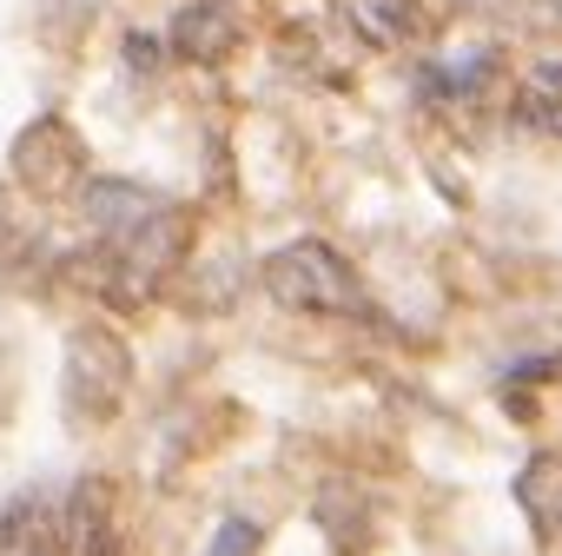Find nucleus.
I'll return each instance as SVG.
<instances>
[{
	"label": "nucleus",
	"instance_id": "nucleus-3",
	"mask_svg": "<svg viewBox=\"0 0 562 556\" xmlns=\"http://www.w3.org/2000/svg\"><path fill=\"white\" fill-rule=\"evenodd\" d=\"M179 252H186V219L166 206L159 219H146L139 232L107 238V292L120 305H146L159 292V279L179 265Z\"/></svg>",
	"mask_w": 562,
	"mask_h": 556
},
{
	"label": "nucleus",
	"instance_id": "nucleus-5",
	"mask_svg": "<svg viewBox=\"0 0 562 556\" xmlns=\"http://www.w3.org/2000/svg\"><path fill=\"white\" fill-rule=\"evenodd\" d=\"M14 166H21V180H34L40 193L87 186V180H79V139H73L60 120H40V126L14 146Z\"/></svg>",
	"mask_w": 562,
	"mask_h": 556
},
{
	"label": "nucleus",
	"instance_id": "nucleus-6",
	"mask_svg": "<svg viewBox=\"0 0 562 556\" xmlns=\"http://www.w3.org/2000/svg\"><path fill=\"white\" fill-rule=\"evenodd\" d=\"M516 510L529 517V530L542 543H562V457L555 450H536L523 470H516Z\"/></svg>",
	"mask_w": 562,
	"mask_h": 556
},
{
	"label": "nucleus",
	"instance_id": "nucleus-13",
	"mask_svg": "<svg viewBox=\"0 0 562 556\" xmlns=\"http://www.w3.org/2000/svg\"><path fill=\"white\" fill-rule=\"evenodd\" d=\"M93 556H120V543H107V549H93Z\"/></svg>",
	"mask_w": 562,
	"mask_h": 556
},
{
	"label": "nucleus",
	"instance_id": "nucleus-10",
	"mask_svg": "<svg viewBox=\"0 0 562 556\" xmlns=\"http://www.w3.org/2000/svg\"><path fill=\"white\" fill-rule=\"evenodd\" d=\"M358 21H364L371 40H404V34H417V8H411V0H358Z\"/></svg>",
	"mask_w": 562,
	"mask_h": 556
},
{
	"label": "nucleus",
	"instance_id": "nucleus-2",
	"mask_svg": "<svg viewBox=\"0 0 562 556\" xmlns=\"http://www.w3.org/2000/svg\"><path fill=\"white\" fill-rule=\"evenodd\" d=\"M265 292H272V305L311 311V318H338V311L358 305L351 265L325 246V238H298V246L272 252V259H265Z\"/></svg>",
	"mask_w": 562,
	"mask_h": 556
},
{
	"label": "nucleus",
	"instance_id": "nucleus-11",
	"mask_svg": "<svg viewBox=\"0 0 562 556\" xmlns=\"http://www.w3.org/2000/svg\"><path fill=\"white\" fill-rule=\"evenodd\" d=\"M259 543H265V530L252 517H225L212 536V556H259Z\"/></svg>",
	"mask_w": 562,
	"mask_h": 556
},
{
	"label": "nucleus",
	"instance_id": "nucleus-8",
	"mask_svg": "<svg viewBox=\"0 0 562 556\" xmlns=\"http://www.w3.org/2000/svg\"><path fill=\"white\" fill-rule=\"evenodd\" d=\"M173 47L186 60H205V66L225 60L238 47V14L225 0H192V8H179V21H173Z\"/></svg>",
	"mask_w": 562,
	"mask_h": 556
},
{
	"label": "nucleus",
	"instance_id": "nucleus-9",
	"mask_svg": "<svg viewBox=\"0 0 562 556\" xmlns=\"http://www.w3.org/2000/svg\"><path fill=\"white\" fill-rule=\"evenodd\" d=\"M516 120L536 126V133H549V139H562V60H555V53L536 60V66L523 73V87H516Z\"/></svg>",
	"mask_w": 562,
	"mask_h": 556
},
{
	"label": "nucleus",
	"instance_id": "nucleus-4",
	"mask_svg": "<svg viewBox=\"0 0 562 556\" xmlns=\"http://www.w3.org/2000/svg\"><path fill=\"white\" fill-rule=\"evenodd\" d=\"M79 212H87V225L100 238H126L146 219L166 212V199L146 193V186H133V180H87V186H79Z\"/></svg>",
	"mask_w": 562,
	"mask_h": 556
},
{
	"label": "nucleus",
	"instance_id": "nucleus-1",
	"mask_svg": "<svg viewBox=\"0 0 562 556\" xmlns=\"http://www.w3.org/2000/svg\"><path fill=\"white\" fill-rule=\"evenodd\" d=\"M126 391H133V351H126V338L107 332V325L73 332V345H66V378H60L66 418H73L79 431H100V424L126 405Z\"/></svg>",
	"mask_w": 562,
	"mask_h": 556
},
{
	"label": "nucleus",
	"instance_id": "nucleus-12",
	"mask_svg": "<svg viewBox=\"0 0 562 556\" xmlns=\"http://www.w3.org/2000/svg\"><path fill=\"white\" fill-rule=\"evenodd\" d=\"M126 60H133L139 73H152V66H159V40H152V34H126Z\"/></svg>",
	"mask_w": 562,
	"mask_h": 556
},
{
	"label": "nucleus",
	"instance_id": "nucleus-7",
	"mask_svg": "<svg viewBox=\"0 0 562 556\" xmlns=\"http://www.w3.org/2000/svg\"><path fill=\"white\" fill-rule=\"evenodd\" d=\"M60 543H66V523H60L53 497H40V491L14 497V510L0 517V556H53Z\"/></svg>",
	"mask_w": 562,
	"mask_h": 556
}]
</instances>
